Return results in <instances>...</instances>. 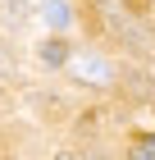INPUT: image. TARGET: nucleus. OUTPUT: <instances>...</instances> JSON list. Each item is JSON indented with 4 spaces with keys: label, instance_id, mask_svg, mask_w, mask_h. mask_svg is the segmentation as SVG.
<instances>
[{
    "label": "nucleus",
    "instance_id": "f257e3e1",
    "mask_svg": "<svg viewBox=\"0 0 155 160\" xmlns=\"http://www.w3.org/2000/svg\"><path fill=\"white\" fill-rule=\"evenodd\" d=\"M73 73L82 78V82L105 87V82H109V64L100 60V55H78V60H73Z\"/></svg>",
    "mask_w": 155,
    "mask_h": 160
},
{
    "label": "nucleus",
    "instance_id": "f03ea898",
    "mask_svg": "<svg viewBox=\"0 0 155 160\" xmlns=\"http://www.w3.org/2000/svg\"><path fill=\"white\" fill-rule=\"evenodd\" d=\"M41 9H46V18H50L55 28H69V5H64V0H46Z\"/></svg>",
    "mask_w": 155,
    "mask_h": 160
},
{
    "label": "nucleus",
    "instance_id": "7ed1b4c3",
    "mask_svg": "<svg viewBox=\"0 0 155 160\" xmlns=\"http://www.w3.org/2000/svg\"><path fill=\"white\" fill-rule=\"evenodd\" d=\"M41 60H46V64H64V60H69L64 41H46V46H41Z\"/></svg>",
    "mask_w": 155,
    "mask_h": 160
},
{
    "label": "nucleus",
    "instance_id": "20e7f679",
    "mask_svg": "<svg viewBox=\"0 0 155 160\" xmlns=\"http://www.w3.org/2000/svg\"><path fill=\"white\" fill-rule=\"evenodd\" d=\"M132 160H155V137H142L132 147Z\"/></svg>",
    "mask_w": 155,
    "mask_h": 160
},
{
    "label": "nucleus",
    "instance_id": "39448f33",
    "mask_svg": "<svg viewBox=\"0 0 155 160\" xmlns=\"http://www.w3.org/2000/svg\"><path fill=\"white\" fill-rule=\"evenodd\" d=\"M55 160H73V156H55Z\"/></svg>",
    "mask_w": 155,
    "mask_h": 160
},
{
    "label": "nucleus",
    "instance_id": "423d86ee",
    "mask_svg": "<svg viewBox=\"0 0 155 160\" xmlns=\"http://www.w3.org/2000/svg\"><path fill=\"white\" fill-rule=\"evenodd\" d=\"M0 73H5V60H0Z\"/></svg>",
    "mask_w": 155,
    "mask_h": 160
},
{
    "label": "nucleus",
    "instance_id": "0eeeda50",
    "mask_svg": "<svg viewBox=\"0 0 155 160\" xmlns=\"http://www.w3.org/2000/svg\"><path fill=\"white\" fill-rule=\"evenodd\" d=\"M96 160H100V156H96Z\"/></svg>",
    "mask_w": 155,
    "mask_h": 160
}]
</instances>
